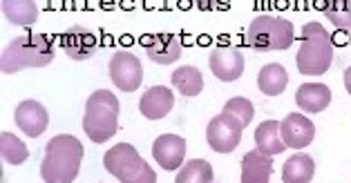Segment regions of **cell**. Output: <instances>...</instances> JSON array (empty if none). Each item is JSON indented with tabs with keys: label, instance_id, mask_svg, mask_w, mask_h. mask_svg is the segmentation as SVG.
I'll use <instances>...</instances> for the list:
<instances>
[{
	"label": "cell",
	"instance_id": "cell-7",
	"mask_svg": "<svg viewBox=\"0 0 351 183\" xmlns=\"http://www.w3.org/2000/svg\"><path fill=\"white\" fill-rule=\"evenodd\" d=\"M242 130H244V125L239 123L233 114L221 112V114H217L208 123V130H206L208 147H210V150L219 152V154L233 152L235 147L239 145V141H242Z\"/></svg>",
	"mask_w": 351,
	"mask_h": 183
},
{
	"label": "cell",
	"instance_id": "cell-17",
	"mask_svg": "<svg viewBox=\"0 0 351 183\" xmlns=\"http://www.w3.org/2000/svg\"><path fill=\"white\" fill-rule=\"evenodd\" d=\"M273 172L271 156L262 154L260 150H251L242 159V183H269Z\"/></svg>",
	"mask_w": 351,
	"mask_h": 183
},
{
	"label": "cell",
	"instance_id": "cell-23",
	"mask_svg": "<svg viewBox=\"0 0 351 183\" xmlns=\"http://www.w3.org/2000/svg\"><path fill=\"white\" fill-rule=\"evenodd\" d=\"M175 183H213V168L208 161L193 159L182 165Z\"/></svg>",
	"mask_w": 351,
	"mask_h": 183
},
{
	"label": "cell",
	"instance_id": "cell-19",
	"mask_svg": "<svg viewBox=\"0 0 351 183\" xmlns=\"http://www.w3.org/2000/svg\"><path fill=\"white\" fill-rule=\"evenodd\" d=\"M315 172L313 159L309 154L295 152L282 168V181L285 183H311Z\"/></svg>",
	"mask_w": 351,
	"mask_h": 183
},
{
	"label": "cell",
	"instance_id": "cell-5",
	"mask_svg": "<svg viewBox=\"0 0 351 183\" xmlns=\"http://www.w3.org/2000/svg\"><path fill=\"white\" fill-rule=\"evenodd\" d=\"M104 165L121 183H157L155 170L141 159V154L130 143L110 147L104 156Z\"/></svg>",
	"mask_w": 351,
	"mask_h": 183
},
{
	"label": "cell",
	"instance_id": "cell-24",
	"mask_svg": "<svg viewBox=\"0 0 351 183\" xmlns=\"http://www.w3.org/2000/svg\"><path fill=\"white\" fill-rule=\"evenodd\" d=\"M0 152H3V159L12 165H21L27 161V156H29V150L25 147V143L12 132L0 134Z\"/></svg>",
	"mask_w": 351,
	"mask_h": 183
},
{
	"label": "cell",
	"instance_id": "cell-11",
	"mask_svg": "<svg viewBox=\"0 0 351 183\" xmlns=\"http://www.w3.org/2000/svg\"><path fill=\"white\" fill-rule=\"evenodd\" d=\"M280 132H282V141H285L287 147L300 150V147H306L313 141L315 127L304 114H298V112H293V114H289L280 123Z\"/></svg>",
	"mask_w": 351,
	"mask_h": 183
},
{
	"label": "cell",
	"instance_id": "cell-8",
	"mask_svg": "<svg viewBox=\"0 0 351 183\" xmlns=\"http://www.w3.org/2000/svg\"><path fill=\"white\" fill-rule=\"evenodd\" d=\"M110 78L121 92H134L143 81L141 60L130 51H117L110 58Z\"/></svg>",
	"mask_w": 351,
	"mask_h": 183
},
{
	"label": "cell",
	"instance_id": "cell-6",
	"mask_svg": "<svg viewBox=\"0 0 351 183\" xmlns=\"http://www.w3.org/2000/svg\"><path fill=\"white\" fill-rule=\"evenodd\" d=\"M248 45L258 51H276V49H289L293 42V25L287 19L278 16H258L246 32Z\"/></svg>",
	"mask_w": 351,
	"mask_h": 183
},
{
	"label": "cell",
	"instance_id": "cell-22",
	"mask_svg": "<svg viewBox=\"0 0 351 183\" xmlns=\"http://www.w3.org/2000/svg\"><path fill=\"white\" fill-rule=\"evenodd\" d=\"M170 81H173L179 94H184V97H197V94H202V90H204V76L199 69L193 65H184V67L175 69L173 76H170Z\"/></svg>",
	"mask_w": 351,
	"mask_h": 183
},
{
	"label": "cell",
	"instance_id": "cell-13",
	"mask_svg": "<svg viewBox=\"0 0 351 183\" xmlns=\"http://www.w3.org/2000/svg\"><path fill=\"white\" fill-rule=\"evenodd\" d=\"M14 119H16V125L27 136L36 138L47 130L49 123V114L47 110L40 106L38 101H23L19 108L14 112Z\"/></svg>",
	"mask_w": 351,
	"mask_h": 183
},
{
	"label": "cell",
	"instance_id": "cell-21",
	"mask_svg": "<svg viewBox=\"0 0 351 183\" xmlns=\"http://www.w3.org/2000/svg\"><path fill=\"white\" fill-rule=\"evenodd\" d=\"M0 5H3L5 19L14 25L29 27V25L38 21V7L32 0H3Z\"/></svg>",
	"mask_w": 351,
	"mask_h": 183
},
{
	"label": "cell",
	"instance_id": "cell-15",
	"mask_svg": "<svg viewBox=\"0 0 351 183\" xmlns=\"http://www.w3.org/2000/svg\"><path fill=\"white\" fill-rule=\"evenodd\" d=\"M61 45H63V51L72 60H85L97 51V36H94L90 29L81 27V25H72V27L63 34Z\"/></svg>",
	"mask_w": 351,
	"mask_h": 183
},
{
	"label": "cell",
	"instance_id": "cell-27",
	"mask_svg": "<svg viewBox=\"0 0 351 183\" xmlns=\"http://www.w3.org/2000/svg\"><path fill=\"white\" fill-rule=\"evenodd\" d=\"M345 87H347V92L351 94V67L345 72Z\"/></svg>",
	"mask_w": 351,
	"mask_h": 183
},
{
	"label": "cell",
	"instance_id": "cell-4",
	"mask_svg": "<svg viewBox=\"0 0 351 183\" xmlns=\"http://www.w3.org/2000/svg\"><path fill=\"white\" fill-rule=\"evenodd\" d=\"M333 63V45L329 32L320 23H306L302 27V45L295 56L298 72L304 76H320Z\"/></svg>",
	"mask_w": 351,
	"mask_h": 183
},
{
	"label": "cell",
	"instance_id": "cell-12",
	"mask_svg": "<svg viewBox=\"0 0 351 183\" xmlns=\"http://www.w3.org/2000/svg\"><path fill=\"white\" fill-rule=\"evenodd\" d=\"M152 156L164 170H177L179 165H184L186 141L177 134H161L152 143Z\"/></svg>",
	"mask_w": 351,
	"mask_h": 183
},
{
	"label": "cell",
	"instance_id": "cell-28",
	"mask_svg": "<svg viewBox=\"0 0 351 183\" xmlns=\"http://www.w3.org/2000/svg\"><path fill=\"white\" fill-rule=\"evenodd\" d=\"M349 34H351V32H349ZM349 40H351V38H349Z\"/></svg>",
	"mask_w": 351,
	"mask_h": 183
},
{
	"label": "cell",
	"instance_id": "cell-10",
	"mask_svg": "<svg viewBox=\"0 0 351 183\" xmlns=\"http://www.w3.org/2000/svg\"><path fill=\"white\" fill-rule=\"evenodd\" d=\"M210 69L219 81L233 83L244 74V56L235 47H217L210 54Z\"/></svg>",
	"mask_w": 351,
	"mask_h": 183
},
{
	"label": "cell",
	"instance_id": "cell-26",
	"mask_svg": "<svg viewBox=\"0 0 351 183\" xmlns=\"http://www.w3.org/2000/svg\"><path fill=\"white\" fill-rule=\"evenodd\" d=\"M324 16L336 25V27L351 32V3H336L324 7Z\"/></svg>",
	"mask_w": 351,
	"mask_h": 183
},
{
	"label": "cell",
	"instance_id": "cell-1",
	"mask_svg": "<svg viewBox=\"0 0 351 183\" xmlns=\"http://www.w3.org/2000/svg\"><path fill=\"white\" fill-rule=\"evenodd\" d=\"M83 143L72 134H58L45 145L40 177L45 183H72L81 170Z\"/></svg>",
	"mask_w": 351,
	"mask_h": 183
},
{
	"label": "cell",
	"instance_id": "cell-14",
	"mask_svg": "<svg viewBox=\"0 0 351 183\" xmlns=\"http://www.w3.org/2000/svg\"><path fill=\"white\" fill-rule=\"evenodd\" d=\"M173 108H175V94L173 90H168L164 85L150 87L139 101V112L150 121H159L168 117L170 112H173Z\"/></svg>",
	"mask_w": 351,
	"mask_h": 183
},
{
	"label": "cell",
	"instance_id": "cell-25",
	"mask_svg": "<svg viewBox=\"0 0 351 183\" xmlns=\"http://www.w3.org/2000/svg\"><path fill=\"white\" fill-rule=\"evenodd\" d=\"M224 112H228V114H233L239 123L242 125H248L253 121V103L244 99V97H235V99H230L226 106H224Z\"/></svg>",
	"mask_w": 351,
	"mask_h": 183
},
{
	"label": "cell",
	"instance_id": "cell-9",
	"mask_svg": "<svg viewBox=\"0 0 351 183\" xmlns=\"http://www.w3.org/2000/svg\"><path fill=\"white\" fill-rule=\"evenodd\" d=\"M145 54L157 65H173L182 56V42L173 34H155L141 40Z\"/></svg>",
	"mask_w": 351,
	"mask_h": 183
},
{
	"label": "cell",
	"instance_id": "cell-2",
	"mask_svg": "<svg viewBox=\"0 0 351 183\" xmlns=\"http://www.w3.org/2000/svg\"><path fill=\"white\" fill-rule=\"evenodd\" d=\"M52 60H54L52 40L43 36V34H25V36L14 38L3 49L0 69H3V74H16L27 67H45Z\"/></svg>",
	"mask_w": 351,
	"mask_h": 183
},
{
	"label": "cell",
	"instance_id": "cell-16",
	"mask_svg": "<svg viewBox=\"0 0 351 183\" xmlns=\"http://www.w3.org/2000/svg\"><path fill=\"white\" fill-rule=\"evenodd\" d=\"M295 103L300 110L311 112V114H318L324 112L331 103V90L322 83H304L298 87L295 92Z\"/></svg>",
	"mask_w": 351,
	"mask_h": 183
},
{
	"label": "cell",
	"instance_id": "cell-18",
	"mask_svg": "<svg viewBox=\"0 0 351 183\" xmlns=\"http://www.w3.org/2000/svg\"><path fill=\"white\" fill-rule=\"evenodd\" d=\"M255 145L267 156H276L287 150L278 121H264V123L258 125V130H255Z\"/></svg>",
	"mask_w": 351,
	"mask_h": 183
},
{
	"label": "cell",
	"instance_id": "cell-3",
	"mask_svg": "<svg viewBox=\"0 0 351 183\" xmlns=\"http://www.w3.org/2000/svg\"><path fill=\"white\" fill-rule=\"evenodd\" d=\"M119 99L112 92L99 90L90 94L88 103H85L83 114V130L94 143H104L112 138L119 130Z\"/></svg>",
	"mask_w": 351,
	"mask_h": 183
},
{
	"label": "cell",
	"instance_id": "cell-20",
	"mask_svg": "<svg viewBox=\"0 0 351 183\" xmlns=\"http://www.w3.org/2000/svg\"><path fill=\"white\" fill-rule=\"evenodd\" d=\"M287 85H289V74L282 65L271 63L260 69L258 87L262 90V94H267V97H278V94L287 90Z\"/></svg>",
	"mask_w": 351,
	"mask_h": 183
}]
</instances>
